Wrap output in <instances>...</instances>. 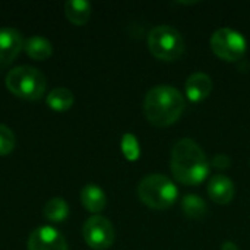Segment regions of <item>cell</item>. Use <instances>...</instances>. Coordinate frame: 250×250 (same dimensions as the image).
Masks as SVG:
<instances>
[{
  "mask_svg": "<svg viewBox=\"0 0 250 250\" xmlns=\"http://www.w3.org/2000/svg\"><path fill=\"white\" fill-rule=\"evenodd\" d=\"M176 185L164 174H149L144 177L138 186V196L142 204L151 209L163 211L174 205L177 201Z\"/></svg>",
  "mask_w": 250,
  "mask_h": 250,
  "instance_id": "cell-3",
  "label": "cell"
},
{
  "mask_svg": "<svg viewBox=\"0 0 250 250\" xmlns=\"http://www.w3.org/2000/svg\"><path fill=\"white\" fill-rule=\"evenodd\" d=\"M22 34L15 28H0V70L7 67L23 48Z\"/></svg>",
  "mask_w": 250,
  "mask_h": 250,
  "instance_id": "cell-9",
  "label": "cell"
},
{
  "mask_svg": "<svg viewBox=\"0 0 250 250\" xmlns=\"http://www.w3.org/2000/svg\"><path fill=\"white\" fill-rule=\"evenodd\" d=\"M185 88H186V97L192 103H201L205 98H208V95L211 94L212 79L207 73L198 72L188 78Z\"/></svg>",
  "mask_w": 250,
  "mask_h": 250,
  "instance_id": "cell-11",
  "label": "cell"
},
{
  "mask_svg": "<svg viewBox=\"0 0 250 250\" xmlns=\"http://www.w3.org/2000/svg\"><path fill=\"white\" fill-rule=\"evenodd\" d=\"M122 151L127 160H136L139 155V145L133 135H125L122 139Z\"/></svg>",
  "mask_w": 250,
  "mask_h": 250,
  "instance_id": "cell-19",
  "label": "cell"
},
{
  "mask_svg": "<svg viewBox=\"0 0 250 250\" xmlns=\"http://www.w3.org/2000/svg\"><path fill=\"white\" fill-rule=\"evenodd\" d=\"M211 50L217 57L226 62H237L240 60L248 48V42L245 37L231 29V28H220L211 37Z\"/></svg>",
  "mask_w": 250,
  "mask_h": 250,
  "instance_id": "cell-6",
  "label": "cell"
},
{
  "mask_svg": "<svg viewBox=\"0 0 250 250\" xmlns=\"http://www.w3.org/2000/svg\"><path fill=\"white\" fill-rule=\"evenodd\" d=\"M69 215V205L63 198H53L44 207V217L51 223H62Z\"/></svg>",
  "mask_w": 250,
  "mask_h": 250,
  "instance_id": "cell-17",
  "label": "cell"
},
{
  "mask_svg": "<svg viewBox=\"0 0 250 250\" xmlns=\"http://www.w3.org/2000/svg\"><path fill=\"white\" fill-rule=\"evenodd\" d=\"M23 50L34 60H45L51 56L53 45L47 38L40 37V35H34V37L25 40Z\"/></svg>",
  "mask_w": 250,
  "mask_h": 250,
  "instance_id": "cell-14",
  "label": "cell"
},
{
  "mask_svg": "<svg viewBox=\"0 0 250 250\" xmlns=\"http://www.w3.org/2000/svg\"><path fill=\"white\" fill-rule=\"evenodd\" d=\"M148 48L154 57L164 62H173L182 57L185 51V41L182 34L173 26L160 25L149 32Z\"/></svg>",
  "mask_w": 250,
  "mask_h": 250,
  "instance_id": "cell-5",
  "label": "cell"
},
{
  "mask_svg": "<svg viewBox=\"0 0 250 250\" xmlns=\"http://www.w3.org/2000/svg\"><path fill=\"white\" fill-rule=\"evenodd\" d=\"M6 86L13 95L34 101L44 95L47 79L37 67L18 66L6 75Z\"/></svg>",
  "mask_w": 250,
  "mask_h": 250,
  "instance_id": "cell-4",
  "label": "cell"
},
{
  "mask_svg": "<svg viewBox=\"0 0 250 250\" xmlns=\"http://www.w3.org/2000/svg\"><path fill=\"white\" fill-rule=\"evenodd\" d=\"M73 94L66 88H56L47 95V105L54 111H66L73 105Z\"/></svg>",
  "mask_w": 250,
  "mask_h": 250,
  "instance_id": "cell-15",
  "label": "cell"
},
{
  "mask_svg": "<svg viewBox=\"0 0 250 250\" xmlns=\"http://www.w3.org/2000/svg\"><path fill=\"white\" fill-rule=\"evenodd\" d=\"M83 239L89 248L95 250L108 249L114 242V227L105 217L94 215L83 224Z\"/></svg>",
  "mask_w": 250,
  "mask_h": 250,
  "instance_id": "cell-7",
  "label": "cell"
},
{
  "mask_svg": "<svg viewBox=\"0 0 250 250\" xmlns=\"http://www.w3.org/2000/svg\"><path fill=\"white\" fill-rule=\"evenodd\" d=\"M208 195L218 205H227L236 195L234 183L224 174H215L208 183Z\"/></svg>",
  "mask_w": 250,
  "mask_h": 250,
  "instance_id": "cell-10",
  "label": "cell"
},
{
  "mask_svg": "<svg viewBox=\"0 0 250 250\" xmlns=\"http://www.w3.org/2000/svg\"><path fill=\"white\" fill-rule=\"evenodd\" d=\"M186 100L183 94L168 85H160L148 91L144 100V113L149 123L157 127H167L176 123L183 114Z\"/></svg>",
  "mask_w": 250,
  "mask_h": 250,
  "instance_id": "cell-2",
  "label": "cell"
},
{
  "mask_svg": "<svg viewBox=\"0 0 250 250\" xmlns=\"http://www.w3.org/2000/svg\"><path fill=\"white\" fill-rule=\"evenodd\" d=\"M212 164H214V167H217V168H229L230 167V158L227 157V155H223V154H220V155H217V157H214V160H212Z\"/></svg>",
  "mask_w": 250,
  "mask_h": 250,
  "instance_id": "cell-20",
  "label": "cell"
},
{
  "mask_svg": "<svg viewBox=\"0 0 250 250\" xmlns=\"http://www.w3.org/2000/svg\"><path fill=\"white\" fill-rule=\"evenodd\" d=\"M170 167L174 179L189 186L202 183L209 174V163L205 152L189 138L177 141L173 146Z\"/></svg>",
  "mask_w": 250,
  "mask_h": 250,
  "instance_id": "cell-1",
  "label": "cell"
},
{
  "mask_svg": "<svg viewBox=\"0 0 250 250\" xmlns=\"http://www.w3.org/2000/svg\"><path fill=\"white\" fill-rule=\"evenodd\" d=\"M15 145H16V139L13 132L7 126L0 125V157L9 155L13 151Z\"/></svg>",
  "mask_w": 250,
  "mask_h": 250,
  "instance_id": "cell-18",
  "label": "cell"
},
{
  "mask_svg": "<svg viewBox=\"0 0 250 250\" xmlns=\"http://www.w3.org/2000/svg\"><path fill=\"white\" fill-rule=\"evenodd\" d=\"M28 250H67V243L60 231L44 226L31 233L28 239Z\"/></svg>",
  "mask_w": 250,
  "mask_h": 250,
  "instance_id": "cell-8",
  "label": "cell"
},
{
  "mask_svg": "<svg viewBox=\"0 0 250 250\" xmlns=\"http://www.w3.org/2000/svg\"><path fill=\"white\" fill-rule=\"evenodd\" d=\"M182 209L186 217H189L192 220H201L205 217L208 208H207L205 201L201 196L192 193V195H186L182 199Z\"/></svg>",
  "mask_w": 250,
  "mask_h": 250,
  "instance_id": "cell-16",
  "label": "cell"
},
{
  "mask_svg": "<svg viewBox=\"0 0 250 250\" xmlns=\"http://www.w3.org/2000/svg\"><path fill=\"white\" fill-rule=\"evenodd\" d=\"M81 202L86 211H89L92 214H98L105 208L107 196L100 186L86 185L81 190Z\"/></svg>",
  "mask_w": 250,
  "mask_h": 250,
  "instance_id": "cell-12",
  "label": "cell"
},
{
  "mask_svg": "<svg viewBox=\"0 0 250 250\" xmlns=\"http://www.w3.org/2000/svg\"><path fill=\"white\" fill-rule=\"evenodd\" d=\"M221 250H239V248L233 242H224L223 246H221Z\"/></svg>",
  "mask_w": 250,
  "mask_h": 250,
  "instance_id": "cell-21",
  "label": "cell"
},
{
  "mask_svg": "<svg viewBox=\"0 0 250 250\" xmlns=\"http://www.w3.org/2000/svg\"><path fill=\"white\" fill-rule=\"evenodd\" d=\"M91 4L85 0H69L64 3L66 18L73 25H85L91 18Z\"/></svg>",
  "mask_w": 250,
  "mask_h": 250,
  "instance_id": "cell-13",
  "label": "cell"
}]
</instances>
